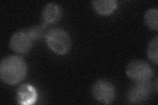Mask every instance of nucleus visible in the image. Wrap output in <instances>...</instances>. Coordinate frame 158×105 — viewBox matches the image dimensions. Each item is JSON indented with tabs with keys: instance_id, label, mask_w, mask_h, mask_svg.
Wrapping results in <instances>:
<instances>
[{
	"instance_id": "obj_10",
	"label": "nucleus",
	"mask_w": 158,
	"mask_h": 105,
	"mask_svg": "<svg viewBox=\"0 0 158 105\" xmlns=\"http://www.w3.org/2000/svg\"><path fill=\"white\" fill-rule=\"evenodd\" d=\"M158 11L156 7L150 9L144 14V22L146 26L152 30L158 29Z\"/></svg>"
},
{
	"instance_id": "obj_3",
	"label": "nucleus",
	"mask_w": 158,
	"mask_h": 105,
	"mask_svg": "<svg viewBox=\"0 0 158 105\" xmlns=\"http://www.w3.org/2000/svg\"><path fill=\"white\" fill-rule=\"evenodd\" d=\"M127 76L135 82L149 81L154 75L150 65L142 60H133L126 68Z\"/></svg>"
},
{
	"instance_id": "obj_8",
	"label": "nucleus",
	"mask_w": 158,
	"mask_h": 105,
	"mask_svg": "<svg viewBox=\"0 0 158 105\" xmlns=\"http://www.w3.org/2000/svg\"><path fill=\"white\" fill-rule=\"evenodd\" d=\"M44 25L58 22L62 16V9L56 3H48L42 10Z\"/></svg>"
},
{
	"instance_id": "obj_11",
	"label": "nucleus",
	"mask_w": 158,
	"mask_h": 105,
	"mask_svg": "<svg viewBox=\"0 0 158 105\" xmlns=\"http://www.w3.org/2000/svg\"><path fill=\"white\" fill-rule=\"evenodd\" d=\"M147 55L150 61L156 65L158 64V36H156L148 44Z\"/></svg>"
},
{
	"instance_id": "obj_7",
	"label": "nucleus",
	"mask_w": 158,
	"mask_h": 105,
	"mask_svg": "<svg viewBox=\"0 0 158 105\" xmlns=\"http://www.w3.org/2000/svg\"><path fill=\"white\" fill-rule=\"evenodd\" d=\"M37 98L36 90L31 85L23 84L17 89L16 99L19 104H32L36 103Z\"/></svg>"
},
{
	"instance_id": "obj_1",
	"label": "nucleus",
	"mask_w": 158,
	"mask_h": 105,
	"mask_svg": "<svg viewBox=\"0 0 158 105\" xmlns=\"http://www.w3.org/2000/svg\"><path fill=\"white\" fill-rule=\"evenodd\" d=\"M28 67L24 59L19 55H9L0 63V78L11 86L22 82L27 76Z\"/></svg>"
},
{
	"instance_id": "obj_4",
	"label": "nucleus",
	"mask_w": 158,
	"mask_h": 105,
	"mask_svg": "<svg viewBox=\"0 0 158 105\" xmlns=\"http://www.w3.org/2000/svg\"><path fill=\"white\" fill-rule=\"evenodd\" d=\"M92 95L99 103L109 104L114 101L116 92L112 83L107 79H100L92 86Z\"/></svg>"
},
{
	"instance_id": "obj_2",
	"label": "nucleus",
	"mask_w": 158,
	"mask_h": 105,
	"mask_svg": "<svg viewBox=\"0 0 158 105\" xmlns=\"http://www.w3.org/2000/svg\"><path fill=\"white\" fill-rule=\"evenodd\" d=\"M45 39L49 48L57 55H63L71 49V38L62 28H53L48 30L45 35Z\"/></svg>"
},
{
	"instance_id": "obj_6",
	"label": "nucleus",
	"mask_w": 158,
	"mask_h": 105,
	"mask_svg": "<svg viewBox=\"0 0 158 105\" xmlns=\"http://www.w3.org/2000/svg\"><path fill=\"white\" fill-rule=\"evenodd\" d=\"M34 42L28 34L27 29H23L13 34L10 39L9 46L14 52L25 55L32 47Z\"/></svg>"
},
{
	"instance_id": "obj_9",
	"label": "nucleus",
	"mask_w": 158,
	"mask_h": 105,
	"mask_svg": "<svg viewBox=\"0 0 158 105\" xmlns=\"http://www.w3.org/2000/svg\"><path fill=\"white\" fill-rule=\"evenodd\" d=\"M94 11L101 15H107L115 11L118 2L115 0H97L92 2Z\"/></svg>"
},
{
	"instance_id": "obj_5",
	"label": "nucleus",
	"mask_w": 158,
	"mask_h": 105,
	"mask_svg": "<svg viewBox=\"0 0 158 105\" xmlns=\"http://www.w3.org/2000/svg\"><path fill=\"white\" fill-rule=\"evenodd\" d=\"M153 91L152 83L149 81L135 82L129 89L127 95L131 104H140L146 101Z\"/></svg>"
},
{
	"instance_id": "obj_12",
	"label": "nucleus",
	"mask_w": 158,
	"mask_h": 105,
	"mask_svg": "<svg viewBox=\"0 0 158 105\" xmlns=\"http://www.w3.org/2000/svg\"><path fill=\"white\" fill-rule=\"evenodd\" d=\"M46 25H41V26H33L29 27L27 29V31L29 36L34 41L38 40L43 36H45L47 32H46Z\"/></svg>"
}]
</instances>
